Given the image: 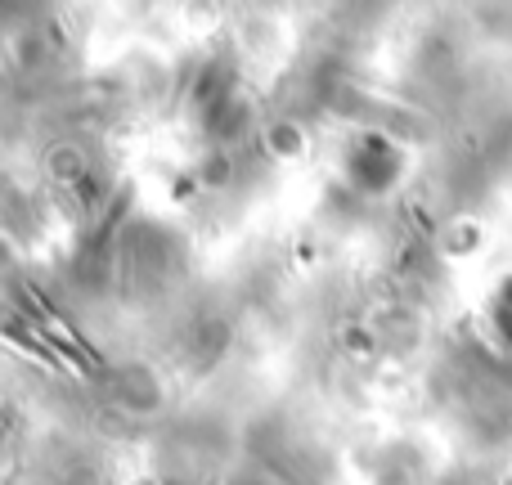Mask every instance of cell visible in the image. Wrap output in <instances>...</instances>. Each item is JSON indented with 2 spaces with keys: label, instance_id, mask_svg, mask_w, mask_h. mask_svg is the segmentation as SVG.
<instances>
[{
  "label": "cell",
  "instance_id": "1",
  "mask_svg": "<svg viewBox=\"0 0 512 485\" xmlns=\"http://www.w3.org/2000/svg\"><path fill=\"white\" fill-rule=\"evenodd\" d=\"M405 167H409L405 149H400V140H391L387 131H360L355 140H346V149H342L346 185L369 198L391 194V189L400 185V176H405Z\"/></svg>",
  "mask_w": 512,
  "mask_h": 485
}]
</instances>
